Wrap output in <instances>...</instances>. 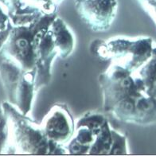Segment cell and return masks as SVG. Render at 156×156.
<instances>
[{
	"label": "cell",
	"mask_w": 156,
	"mask_h": 156,
	"mask_svg": "<svg viewBox=\"0 0 156 156\" xmlns=\"http://www.w3.org/2000/svg\"><path fill=\"white\" fill-rule=\"evenodd\" d=\"M103 109L121 122L147 124L156 120V100L147 93L137 71L111 64L100 74Z\"/></svg>",
	"instance_id": "6da1fadb"
},
{
	"label": "cell",
	"mask_w": 156,
	"mask_h": 156,
	"mask_svg": "<svg viewBox=\"0 0 156 156\" xmlns=\"http://www.w3.org/2000/svg\"><path fill=\"white\" fill-rule=\"evenodd\" d=\"M90 49L101 59L109 60L111 64L130 71L139 69L152 54L151 40L145 37L116 36L108 40L97 39Z\"/></svg>",
	"instance_id": "7a4b0ae2"
},
{
	"label": "cell",
	"mask_w": 156,
	"mask_h": 156,
	"mask_svg": "<svg viewBox=\"0 0 156 156\" xmlns=\"http://www.w3.org/2000/svg\"><path fill=\"white\" fill-rule=\"evenodd\" d=\"M10 110V117L14 136L15 147L19 153L36 155L66 154L68 151L65 146H61L49 140L41 123L6 105Z\"/></svg>",
	"instance_id": "3957f363"
},
{
	"label": "cell",
	"mask_w": 156,
	"mask_h": 156,
	"mask_svg": "<svg viewBox=\"0 0 156 156\" xmlns=\"http://www.w3.org/2000/svg\"><path fill=\"white\" fill-rule=\"evenodd\" d=\"M80 19L93 32H106L111 28L117 11L115 0H77Z\"/></svg>",
	"instance_id": "277c9868"
},
{
	"label": "cell",
	"mask_w": 156,
	"mask_h": 156,
	"mask_svg": "<svg viewBox=\"0 0 156 156\" xmlns=\"http://www.w3.org/2000/svg\"><path fill=\"white\" fill-rule=\"evenodd\" d=\"M41 125L48 139L61 146L66 147L75 132V120L65 104L53 105L43 117Z\"/></svg>",
	"instance_id": "5b68a950"
},
{
	"label": "cell",
	"mask_w": 156,
	"mask_h": 156,
	"mask_svg": "<svg viewBox=\"0 0 156 156\" xmlns=\"http://www.w3.org/2000/svg\"><path fill=\"white\" fill-rule=\"evenodd\" d=\"M129 153L125 134L120 133L105 122L96 136L88 154L90 155H117Z\"/></svg>",
	"instance_id": "8992f818"
},
{
	"label": "cell",
	"mask_w": 156,
	"mask_h": 156,
	"mask_svg": "<svg viewBox=\"0 0 156 156\" xmlns=\"http://www.w3.org/2000/svg\"><path fill=\"white\" fill-rule=\"evenodd\" d=\"M57 58H58V49L53 41L51 31L48 29L40 41L36 56L35 89L37 93L50 82L52 66Z\"/></svg>",
	"instance_id": "52a82bcc"
},
{
	"label": "cell",
	"mask_w": 156,
	"mask_h": 156,
	"mask_svg": "<svg viewBox=\"0 0 156 156\" xmlns=\"http://www.w3.org/2000/svg\"><path fill=\"white\" fill-rule=\"evenodd\" d=\"M49 29L52 33V37L58 52V58L66 59L74 51L76 45V37L73 31L68 24L57 17L50 24Z\"/></svg>",
	"instance_id": "ba28073f"
}]
</instances>
